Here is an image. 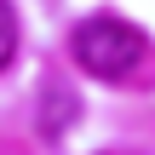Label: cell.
<instances>
[{"mask_svg":"<svg viewBox=\"0 0 155 155\" xmlns=\"http://www.w3.org/2000/svg\"><path fill=\"white\" fill-rule=\"evenodd\" d=\"M69 52L86 75L98 81H127L138 63H144V35L121 17H86L75 35H69Z\"/></svg>","mask_w":155,"mask_h":155,"instance_id":"obj_1","label":"cell"},{"mask_svg":"<svg viewBox=\"0 0 155 155\" xmlns=\"http://www.w3.org/2000/svg\"><path fill=\"white\" fill-rule=\"evenodd\" d=\"M12 52H17V12L12 0H0V69L12 63Z\"/></svg>","mask_w":155,"mask_h":155,"instance_id":"obj_3","label":"cell"},{"mask_svg":"<svg viewBox=\"0 0 155 155\" xmlns=\"http://www.w3.org/2000/svg\"><path fill=\"white\" fill-rule=\"evenodd\" d=\"M69 121H75V98H69L63 86H46V92H40V127H46V138H58Z\"/></svg>","mask_w":155,"mask_h":155,"instance_id":"obj_2","label":"cell"}]
</instances>
